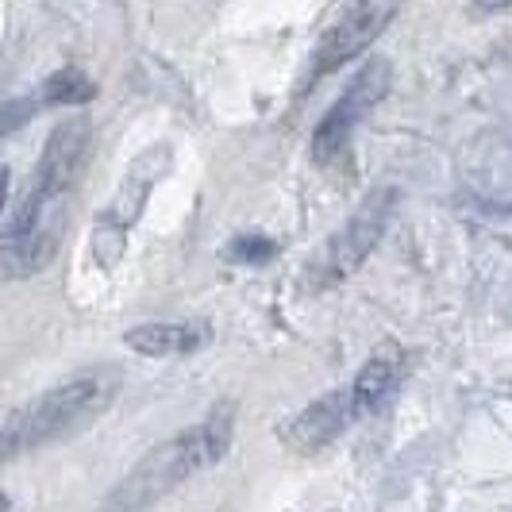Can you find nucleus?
<instances>
[{"label":"nucleus","instance_id":"13","mask_svg":"<svg viewBox=\"0 0 512 512\" xmlns=\"http://www.w3.org/2000/svg\"><path fill=\"white\" fill-rule=\"evenodd\" d=\"M278 255V243L266 239V235H239L224 247V258L228 262H239V266H262Z\"/></svg>","mask_w":512,"mask_h":512},{"label":"nucleus","instance_id":"6","mask_svg":"<svg viewBox=\"0 0 512 512\" xmlns=\"http://www.w3.org/2000/svg\"><path fill=\"white\" fill-rule=\"evenodd\" d=\"M397 8L393 4H355L347 8L339 20H335L320 47H316V58H312V81H320L324 74H335L339 66H347L351 58H359L385 27L393 24Z\"/></svg>","mask_w":512,"mask_h":512},{"label":"nucleus","instance_id":"14","mask_svg":"<svg viewBox=\"0 0 512 512\" xmlns=\"http://www.w3.org/2000/svg\"><path fill=\"white\" fill-rule=\"evenodd\" d=\"M39 97H12V101L0 104V139L4 135H12V131H20L24 124H31V116L39 112Z\"/></svg>","mask_w":512,"mask_h":512},{"label":"nucleus","instance_id":"15","mask_svg":"<svg viewBox=\"0 0 512 512\" xmlns=\"http://www.w3.org/2000/svg\"><path fill=\"white\" fill-rule=\"evenodd\" d=\"M8 185H12V174L0 170V216H4V205H8Z\"/></svg>","mask_w":512,"mask_h":512},{"label":"nucleus","instance_id":"2","mask_svg":"<svg viewBox=\"0 0 512 512\" xmlns=\"http://www.w3.org/2000/svg\"><path fill=\"white\" fill-rule=\"evenodd\" d=\"M112 393H116V374H108V370H85V374H74L62 385L47 389L43 397H35L31 405L12 412L0 424V466L24 451L47 447V443H58V439L89 428L108 409Z\"/></svg>","mask_w":512,"mask_h":512},{"label":"nucleus","instance_id":"3","mask_svg":"<svg viewBox=\"0 0 512 512\" xmlns=\"http://www.w3.org/2000/svg\"><path fill=\"white\" fill-rule=\"evenodd\" d=\"M66 205L70 193L31 181L16 216L0 231V282H24L51 266L66 231Z\"/></svg>","mask_w":512,"mask_h":512},{"label":"nucleus","instance_id":"9","mask_svg":"<svg viewBox=\"0 0 512 512\" xmlns=\"http://www.w3.org/2000/svg\"><path fill=\"white\" fill-rule=\"evenodd\" d=\"M208 339H212V328L201 324V320H178V324H139L124 335L131 351L139 355H151V359H170V355H193L201 351Z\"/></svg>","mask_w":512,"mask_h":512},{"label":"nucleus","instance_id":"1","mask_svg":"<svg viewBox=\"0 0 512 512\" xmlns=\"http://www.w3.org/2000/svg\"><path fill=\"white\" fill-rule=\"evenodd\" d=\"M231 447V412H212L205 424H193L174 439H162L128 474L108 489L104 512H147L162 497H170L178 486H185L193 474L228 455Z\"/></svg>","mask_w":512,"mask_h":512},{"label":"nucleus","instance_id":"12","mask_svg":"<svg viewBox=\"0 0 512 512\" xmlns=\"http://www.w3.org/2000/svg\"><path fill=\"white\" fill-rule=\"evenodd\" d=\"M93 97H97V85L81 74L77 66L54 70V74L43 81V89H39V101L43 104H89Z\"/></svg>","mask_w":512,"mask_h":512},{"label":"nucleus","instance_id":"8","mask_svg":"<svg viewBox=\"0 0 512 512\" xmlns=\"http://www.w3.org/2000/svg\"><path fill=\"white\" fill-rule=\"evenodd\" d=\"M85 154H89V124L85 120H62L51 131L31 181L47 185V189H58V193H74L77 178L85 170Z\"/></svg>","mask_w":512,"mask_h":512},{"label":"nucleus","instance_id":"4","mask_svg":"<svg viewBox=\"0 0 512 512\" xmlns=\"http://www.w3.org/2000/svg\"><path fill=\"white\" fill-rule=\"evenodd\" d=\"M393 205H397V189H393V185H378V189L347 216V224L324 243V251H320L316 266H312L316 285L347 282V278L359 270L362 262L370 258V251L382 243L385 228H389V216H393Z\"/></svg>","mask_w":512,"mask_h":512},{"label":"nucleus","instance_id":"16","mask_svg":"<svg viewBox=\"0 0 512 512\" xmlns=\"http://www.w3.org/2000/svg\"><path fill=\"white\" fill-rule=\"evenodd\" d=\"M12 509V501H8V493H0V512H8Z\"/></svg>","mask_w":512,"mask_h":512},{"label":"nucleus","instance_id":"11","mask_svg":"<svg viewBox=\"0 0 512 512\" xmlns=\"http://www.w3.org/2000/svg\"><path fill=\"white\" fill-rule=\"evenodd\" d=\"M397 382H401V355H397V351H378V355L359 370L355 385L347 389L355 416H370V412L385 409L389 397H393V389H397Z\"/></svg>","mask_w":512,"mask_h":512},{"label":"nucleus","instance_id":"7","mask_svg":"<svg viewBox=\"0 0 512 512\" xmlns=\"http://www.w3.org/2000/svg\"><path fill=\"white\" fill-rule=\"evenodd\" d=\"M355 420V409H351V393L335 389V393H324L316 397L308 409H301L293 420L282 424V439L289 451L297 455H316L320 447H328L332 439H339V432Z\"/></svg>","mask_w":512,"mask_h":512},{"label":"nucleus","instance_id":"5","mask_svg":"<svg viewBox=\"0 0 512 512\" xmlns=\"http://www.w3.org/2000/svg\"><path fill=\"white\" fill-rule=\"evenodd\" d=\"M389 85H393L389 62H385V58H370L359 70V77L347 85V93H343V97L324 112V120L316 124V131H312V158H316V162H335L339 154L347 151L355 128L385 101Z\"/></svg>","mask_w":512,"mask_h":512},{"label":"nucleus","instance_id":"10","mask_svg":"<svg viewBox=\"0 0 512 512\" xmlns=\"http://www.w3.org/2000/svg\"><path fill=\"white\" fill-rule=\"evenodd\" d=\"M166 174V147H154L147 151L143 158H135V166H131L128 181H124V189H120V197H116V205L108 208L101 216V224L116 231H128V224L143 212L147 205V197H151V185Z\"/></svg>","mask_w":512,"mask_h":512}]
</instances>
